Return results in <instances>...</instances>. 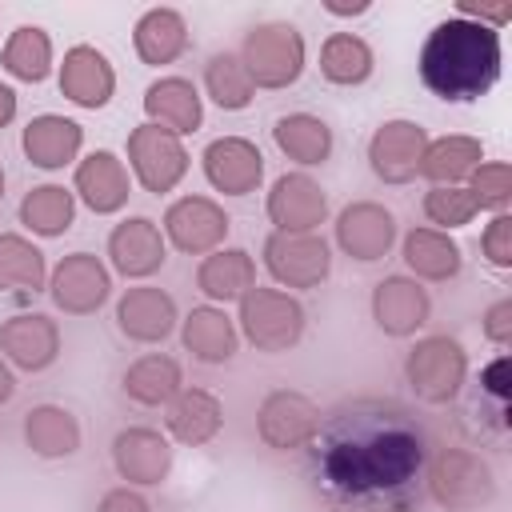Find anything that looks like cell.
I'll return each mask as SVG.
<instances>
[{"instance_id": "cell-1", "label": "cell", "mask_w": 512, "mask_h": 512, "mask_svg": "<svg viewBox=\"0 0 512 512\" xmlns=\"http://www.w3.org/2000/svg\"><path fill=\"white\" fill-rule=\"evenodd\" d=\"M424 464L428 436L396 400H348L308 440V480L344 512H408Z\"/></svg>"}, {"instance_id": "cell-2", "label": "cell", "mask_w": 512, "mask_h": 512, "mask_svg": "<svg viewBox=\"0 0 512 512\" xmlns=\"http://www.w3.org/2000/svg\"><path fill=\"white\" fill-rule=\"evenodd\" d=\"M420 80L440 100H480L500 80V32L464 16L440 20L420 48Z\"/></svg>"}, {"instance_id": "cell-3", "label": "cell", "mask_w": 512, "mask_h": 512, "mask_svg": "<svg viewBox=\"0 0 512 512\" xmlns=\"http://www.w3.org/2000/svg\"><path fill=\"white\" fill-rule=\"evenodd\" d=\"M428 496L448 512H472L496 496V476L488 460H480L468 448H440L424 464Z\"/></svg>"}, {"instance_id": "cell-4", "label": "cell", "mask_w": 512, "mask_h": 512, "mask_svg": "<svg viewBox=\"0 0 512 512\" xmlns=\"http://www.w3.org/2000/svg\"><path fill=\"white\" fill-rule=\"evenodd\" d=\"M240 332L256 352H288L304 336V308L296 296L280 288L252 284L240 296Z\"/></svg>"}, {"instance_id": "cell-5", "label": "cell", "mask_w": 512, "mask_h": 512, "mask_svg": "<svg viewBox=\"0 0 512 512\" xmlns=\"http://www.w3.org/2000/svg\"><path fill=\"white\" fill-rule=\"evenodd\" d=\"M240 64L248 68L256 88H288L304 72V36L288 20H268L256 24L244 36Z\"/></svg>"}, {"instance_id": "cell-6", "label": "cell", "mask_w": 512, "mask_h": 512, "mask_svg": "<svg viewBox=\"0 0 512 512\" xmlns=\"http://www.w3.org/2000/svg\"><path fill=\"white\" fill-rule=\"evenodd\" d=\"M404 376L424 404H448L460 396L468 380V352L460 348L456 336H424L412 344L404 360Z\"/></svg>"}, {"instance_id": "cell-7", "label": "cell", "mask_w": 512, "mask_h": 512, "mask_svg": "<svg viewBox=\"0 0 512 512\" xmlns=\"http://www.w3.org/2000/svg\"><path fill=\"white\" fill-rule=\"evenodd\" d=\"M264 268L284 288H316L332 272V252L316 232H272L264 240Z\"/></svg>"}, {"instance_id": "cell-8", "label": "cell", "mask_w": 512, "mask_h": 512, "mask_svg": "<svg viewBox=\"0 0 512 512\" xmlns=\"http://www.w3.org/2000/svg\"><path fill=\"white\" fill-rule=\"evenodd\" d=\"M128 160H132L136 180L156 196L172 192L188 172V152H184L180 136L156 128V124H140L128 132Z\"/></svg>"}, {"instance_id": "cell-9", "label": "cell", "mask_w": 512, "mask_h": 512, "mask_svg": "<svg viewBox=\"0 0 512 512\" xmlns=\"http://www.w3.org/2000/svg\"><path fill=\"white\" fill-rule=\"evenodd\" d=\"M320 428V408L292 388H276L260 400L256 408V432L268 448L288 452V448H304Z\"/></svg>"}, {"instance_id": "cell-10", "label": "cell", "mask_w": 512, "mask_h": 512, "mask_svg": "<svg viewBox=\"0 0 512 512\" xmlns=\"http://www.w3.org/2000/svg\"><path fill=\"white\" fill-rule=\"evenodd\" d=\"M48 292H52V304L68 316H92L108 292H112V276L108 268L100 264V256L92 252H72L64 256L56 268H52V280H48Z\"/></svg>"}, {"instance_id": "cell-11", "label": "cell", "mask_w": 512, "mask_h": 512, "mask_svg": "<svg viewBox=\"0 0 512 512\" xmlns=\"http://www.w3.org/2000/svg\"><path fill=\"white\" fill-rule=\"evenodd\" d=\"M428 132L416 120H384L368 140V164L384 184H408L420 176Z\"/></svg>"}, {"instance_id": "cell-12", "label": "cell", "mask_w": 512, "mask_h": 512, "mask_svg": "<svg viewBox=\"0 0 512 512\" xmlns=\"http://www.w3.org/2000/svg\"><path fill=\"white\" fill-rule=\"evenodd\" d=\"M164 232L180 252L204 256L216 252L220 240L228 236V212L208 196H180L164 212Z\"/></svg>"}, {"instance_id": "cell-13", "label": "cell", "mask_w": 512, "mask_h": 512, "mask_svg": "<svg viewBox=\"0 0 512 512\" xmlns=\"http://www.w3.org/2000/svg\"><path fill=\"white\" fill-rule=\"evenodd\" d=\"M268 220L276 232H316L328 216V196L308 172H284L268 188Z\"/></svg>"}, {"instance_id": "cell-14", "label": "cell", "mask_w": 512, "mask_h": 512, "mask_svg": "<svg viewBox=\"0 0 512 512\" xmlns=\"http://www.w3.org/2000/svg\"><path fill=\"white\" fill-rule=\"evenodd\" d=\"M204 176L216 192L224 196H248L260 188L264 180V156L252 140L244 136H216L208 148H204Z\"/></svg>"}, {"instance_id": "cell-15", "label": "cell", "mask_w": 512, "mask_h": 512, "mask_svg": "<svg viewBox=\"0 0 512 512\" xmlns=\"http://www.w3.org/2000/svg\"><path fill=\"white\" fill-rule=\"evenodd\" d=\"M392 240H396V216L376 200H356L336 216V244L344 256L360 264L388 256Z\"/></svg>"}, {"instance_id": "cell-16", "label": "cell", "mask_w": 512, "mask_h": 512, "mask_svg": "<svg viewBox=\"0 0 512 512\" xmlns=\"http://www.w3.org/2000/svg\"><path fill=\"white\" fill-rule=\"evenodd\" d=\"M0 352L24 372H44L60 356V328L44 312H16L0 320Z\"/></svg>"}, {"instance_id": "cell-17", "label": "cell", "mask_w": 512, "mask_h": 512, "mask_svg": "<svg viewBox=\"0 0 512 512\" xmlns=\"http://www.w3.org/2000/svg\"><path fill=\"white\" fill-rule=\"evenodd\" d=\"M112 464L120 472V480L152 488L172 472V444L168 436H160L156 428H120L112 440Z\"/></svg>"}, {"instance_id": "cell-18", "label": "cell", "mask_w": 512, "mask_h": 512, "mask_svg": "<svg viewBox=\"0 0 512 512\" xmlns=\"http://www.w3.org/2000/svg\"><path fill=\"white\" fill-rule=\"evenodd\" d=\"M432 316V296L412 276H384L372 288V320L388 336H412Z\"/></svg>"}, {"instance_id": "cell-19", "label": "cell", "mask_w": 512, "mask_h": 512, "mask_svg": "<svg viewBox=\"0 0 512 512\" xmlns=\"http://www.w3.org/2000/svg\"><path fill=\"white\" fill-rule=\"evenodd\" d=\"M108 260L120 276L128 280H144L152 272L164 268V236L156 228V220L148 216H128L108 232Z\"/></svg>"}, {"instance_id": "cell-20", "label": "cell", "mask_w": 512, "mask_h": 512, "mask_svg": "<svg viewBox=\"0 0 512 512\" xmlns=\"http://www.w3.org/2000/svg\"><path fill=\"white\" fill-rule=\"evenodd\" d=\"M116 328L136 344H160L176 328V300L156 284H136L116 304Z\"/></svg>"}, {"instance_id": "cell-21", "label": "cell", "mask_w": 512, "mask_h": 512, "mask_svg": "<svg viewBox=\"0 0 512 512\" xmlns=\"http://www.w3.org/2000/svg\"><path fill=\"white\" fill-rule=\"evenodd\" d=\"M60 92L76 104V108H104L116 92V72L108 64V56L92 44H76L64 52L60 64Z\"/></svg>"}, {"instance_id": "cell-22", "label": "cell", "mask_w": 512, "mask_h": 512, "mask_svg": "<svg viewBox=\"0 0 512 512\" xmlns=\"http://www.w3.org/2000/svg\"><path fill=\"white\" fill-rule=\"evenodd\" d=\"M144 112L148 124L172 132V136H188L204 124V104L192 80L184 76H160L144 88Z\"/></svg>"}, {"instance_id": "cell-23", "label": "cell", "mask_w": 512, "mask_h": 512, "mask_svg": "<svg viewBox=\"0 0 512 512\" xmlns=\"http://www.w3.org/2000/svg\"><path fill=\"white\" fill-rule=\"evenodd\" d=\"M128 172H124V160L108 148H96L88 152L80 164H76V192L80 200L96 212V216H112L128 204Z\"/></svg>"}, {"instance_id": "cell-24", "label": "cell", "mask_w": 512, "mask_h": 512, "mask_svg": "<svg viewBox=\"0 0 512 512\" xmlns=\"http://www.w3.org/2000/svg\"><path fill=\"white\" fill-rule=\"evenodd\" d=\"M164 424H168L172 440L200 448V444L216 440V432L224 428V404L208 388H180L164 404Z\"/></svg>"}, {"instance_id": "cell-25", "label": "cell", "mask_w": 512, "mask_h": 512, "mask_svg": "<svg viewBox=\"0 0 512 512\" xmlns=\"http://www.w3.org/2000/svg\"><path fill=\"white\" fill-rule=\"evenodd\" d=\"M20 144H24L28 164H36V168H44V172H56V168H64V164L76 160V152H80V144H84V128H80L76 120H68V116L40 112V116L28 120Z\"/></svg>"}, {"instance_id": "cell-26", "label": "cell", "mask_w": 512, "mask_h": 512, "mask_svg": "<svg viewBox=\"0 0 512 512\" xmlns=\"http://www.w3.org/2000/svg\"><path fill=\"white\" fill-rule=\"evenodd\" d=\"M180 340L192 352V360H200V364H228L236 356V344H240L232 316L224 308H212V304H200L184 316Z\"/></svg>"}, {"instance_id": "cell-27", "label": "cell", "mask_w": 512, "mask_h": 512, "mask_svg": "<svg viewBox=\"0 0 512 512\" xmlns=\"http://www.w3.org/2000/svg\"><path fill=\"white\" fill-rule=\"evenodd\" d=\"M24 444L44 460L80 452V420L60 404H36L24 412Z\"/></svg>"}, {"instance_id": "cell-28", "label": "cell", "mask_w": 512, "mask_h": 512, "mask_svg": "<svg viewBox=\"0 0 512 512\" xmlns=\"http://www.w3.org/2000/svg\"><path fill=\"white\" fill-rule=\"evenodd\" d=\"M120 388H124L128 400H136L144 408H160V404H168L184 388V372H180V364L172 356L148 352V356H140V360H132L124 368Z\"/></svg>"}, {"instance_id": "cell-29", "label": "cell", "mask_w": 512, "mask_h": 512, "mask_svg": "<svg viewBox=\"0 0 512 512\" xmlns=\"http://www.w3.org/2000/svg\"><path fill=\"white\" fill-rule=\"evenodd\" d=\"M132 44H136V56L144 64H152V68L172 64L188 48V24H184V16L176 8H148L136 20Z\"/></svg>"}, {"instance_id": "cell-30", "label": "cell", "mask_w": 512, "mask_h": 512, "mask_svg": "<svg viewBox=\"0 0 512 512\" xmlns=\"http://www.w3.org/2000/svg\"><path fill=\"white\" fill-rule=\"evenodd\" d=\"M256 284V264L244 248H216L196 268V288L208 300H240Z\"/></svg>"}, {"instance_id": "cell-31", "label": "cell", "mask_w": 512, "mask_h": 512, "mask_svg": "<svg viewBox=\"0 0 512 512\" xmlns=\"http://www.w3.org/2000/svg\"><path fill=\"white\" fill-rule=\"evenodd\" d=\"M272 140H276V148L288 160H296L304 168L324 164L332 156V128L320 116H312V112H288V116H280L272 124Z\"/></svg>"}, {"instance_id": "cell-32", "label": "cell", "mask_w": 512, "mask_h": 512, "mask_svg": "<svg viewBox=\"0 0 512 512\" xmlns=\"http://www.w3.org/2000/svg\"><path fill=\"white\" fill-rule=\"evenodd\" d=\"M480 160H484V144L476 136H440L428 140L420 176H428L432 184H460L480 168Z\"/></svg>"}, {"instance_id": "cell-33", "label": "cell", "mask_w": 512, "mask_h": 512, "mask_svg": "<svg viewBox=\"0 0 512 512\" xmlns=\"http://www.w3.org/2000/svg\"><path fill=\"white\" fill-rule=\"evenodd\" d=\"M404 264L424 280H452L460 272V244L440 228H412L404 236Z\"/></svg>"}, {"instance_id": "cell-34", "label": "cell", "mask_w": 512, "mask_h": 512, "mask_svg": "<svg viewBox=\"0 0 512 512\" xmlns=\"http://www.w3.org/2000/svg\"><path fill=\"white\" fill-rule=\"evenodd\" d=\"M76 220V196L64 184H36L20 200V224L36 236H64Z\"/></svg>"}, {"instance_id": "cell-35", "label": "cell", "mask_w": 512, "mask_h": 512, "mask_svg": "<svg viewBox=\"0 0 512 512\" xmlns=\"http://www.w3.org/2000/svg\"><path fill=\"white\" fill-rule=\"evenodd\" d=\"M372 68H376V56L356 32H332L320 48V72L328 84L356 88L372 76Z\"/></svg>"}, {"instance_id": "cell-36", "label": "cell", "mask_w": 512, "mask_h": 512, "mask_svg": "<svg viewBox=\"0 0 512 512\" xmlns=\"http://www.w3.org/2000/svg\"><path fill=\"white\" fill-rule=\"evenodd\" d=\"M44 280H48L44 252L20 232H0V288L28 296V292H40Z\"/></svg>"}, {"instance_id": "cell-37", "label": "cell", "mask_w": 512, "mask_h": 512, "mask_svg": "<svg viewBox=\"0 0 512 512\" xmlns=\"http://www.w3.org/2000/svg\"><path fill=\"white\" fill-rule=\"evenodd\" d=\"M0 64H4L8 76L24 80V84H40L52 72V40H48V32L36 28V24H20L4 44Z\"/></svg>"}, {"instance_id": "cell-38", "label": "cell", "mask_w": 512, "mask_h": 512, "mask_svg": "<svg viewBox=\"0 0 512 512\" xmlns=\"http://www.w3.org/2000/svg\"><path fill=\"white\" fill-rule=\"evenodd\" d=\"M204 88H208V96H212L224 112H240V108H248L252 96H256V84H252L248 68H244L240 56H232V52H216V56L204 64Z\"/></svg>"}, {"instance_id": "cell-39", "label": "cell", "mask_w": 512, "mask_h": 512, "mask_svg": "<svg viewBox=\"0 0 512 512\" xmlns=\"http://www.w3.org/2000/svg\"><path fill=\"white\" fill-rule=\"evenodd\" d=\"M476 212H480V204H476L472 188H460V184H432V188L424 192V216H428L432 224H440V228H460V224H468Z\"/></svg>"}, {"instance_id": "cell-40", "label": "cell", "mask_w": 512, "mask_h": 512, "mask_svg": "<svg viewBox=\"0 0 512 512\" xmlns=\"http://www.w3.org/2000/svg\"><path fill=\"white\" fill-rule=\"evenodd\" d=\"M472 196H476L480 208H504L512 200V168L504 160L480 164L472 172Z\"/></svg>"}, {"instance_id": "cell-41", "label": "cell", "mask_w": 512, "mask_h": 512, "mask_svg": "<svg viewBox=\"0 0 512 512\" xmlns=\"http://www.w3.org/2000/svg\"><path fill=\"white\" fill-rule=\"evenodd\" d=\"M480 252L492 268H512V216L496 212L480 236Z\"/></svg>"}, {"instance_id": "cell-42", "label": "cell", "mask_w": 512, "mask_h": 512, "mask_svg": "<svg viewBox=\"0 0 512 512\" xmlns=\"http://www.w3.org/2000/svg\"><path fill=\"white\" fill-rule=\"evenodd\" d=\"M464 20H476L484 28H504L512 20V4H480V0H460L456 4Z\"/></svg>"}, {"instance_id": "cell-43", "label": "cell", "mask_w": 512, "mask_h": 512, "mask_svg": "<svg viewBox=\"0 0 512 512\" xmlns=\"http://www.w3.org/2000/svg\"><path fill=\"white\" fill-rule=\"evenodd\" d=\"M484 336L492 340V344H512V300L504 296V300H496L488 312H484Z\"/></svg>"}, {"instance_id": "cell-44", "label": "cell", "mask_w": 512, "mask_h": 512, "mask_svg": "<svg viewBox=\"0 0 512 512\" xmlns=\"http://www.w3.org/2000/svg\"><path fill=\"white\" fill-rule=\"evenodd\" d=\"M508 372H512V360H508V356H496V360H492V364L480 372L484 392H488V396H496L500 404L512 396V380H508Z\"/></svg>"}, {"instance_id": "cell-45", "label": "cell", "mask_w": 512, "mask_h": 512, "mask_svg": "<svg viewBox=\"0 0 512 512\" xmlns=\"http://www.w3.org/2000/svg\"><path fill=\"white\" fill-rule=\"evenodd\" d=\"M96 512H152V508H148V500H144L140 492H132V488H112V492H104V500H100Z\"/></svg>"}, {"instance_id": "cell-46", "label": "cell", "mask_w": 512, "mask_h": 512, "mask_svg": "<svg viewBox=\"0 0 512 512\" xmlns=\"http://www.w3.org/2000/svg\"><path fill=\"white\" fill-rule=\"evenodd\" d=\"M324 12H332V16H360V12H368V0H356V4H344V0H324Z\"/></svg>"}, {"instance_id": "cell-47", "label": "cell", "mask_w": 512, "mask_h": 512, "mask_svg": "<svg viewBox=\"0 0 512 512\" xmlns=\"http://www.w3.org/2000/svg\"><path fill=\"white\" fill-rule=\"evenodd\" d=\"M16 116V92L8 84H0V128H8Z\"/></svg>"}, {"instance_id": "cell-48", "label": "cell", "mask_w": 512, "mask_h": 512, "mask_svg": "<svg viewBox=\"0 0 512 512\" xmlns=\"http://www.w3.org/2000/svg\"><path fill=\"white\" fill-rule=\"evenodd\" d=\"M12 392H16V376H12V368L0 360V404H8Z\"/></svg>"}, {"instance_id": "cell-49", "label": "cell", "mask_w": 512, "mask_h": 512, "mask_svg": "<svg viewBox=\"0 0 512 512\" xmlns=\"http://www.w3.org/2000/svg\"><path fill=\"white\" fill-rule=\"evenodd\" d=\"M0 200H4V168H0Z\"/></svg>"}]
</instances>
